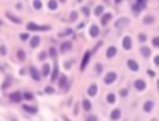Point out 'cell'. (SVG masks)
I'll use <instances>...</instances> for the list:
<instances>
[{
  "instance_id": "25",
  "label": "cell",
  "mask_w": 159,
  "mask_h": 121,
  "mask_svg": "<svg viewBox=\"0 0 159 121\" xmlns=\"http://www.w3.org/2000/svg\"><path fill=\"white\" fill-rule=\"evenodd\" d=\"M82 108H84V111H87V113H89L91 111V101H82Z\"/></svg>"
},
{
  "instance_id": "18",
  "label": "cell",
  "mask_w": 159,
  "mask_h": 121,
  "mask_svg": "<svg viewBox=\"0 0 159 121\" xmlns=\"http://www.w3.org/2000/svg\"><path fill=\"white\" fill-rule=\"evenodd\" d=\"M89 34L92 38H96L99 34V29H98V26H91V29H89Z\"/></svg>"
},
{
  "instance_id": "12",
  "label": "cell",
  "mask_w": 159,
  "mask_h": 121,
  "mask_svg": "<svg viewBox=\"0 0 159 121\" xmlns=\"http://www.w3.org/2000/svg\"><path fill=\"white\" fill-rule=\"evenodd\" d=\"M120 116H122V111H120V109H113V111H111V119L113 121L120 119Z\"/></svg>"
},
{
  "instance_id": "37",
  "label": "cell",
  "mask_w": 159,
  "mask_h": 121,
  "mask_svg": "<svg viewBox=\"0 0 159 121\" xmlns=\"http://www.w3.org/2000/svg\"><path fill=\"white\" fill-rule=\"evenodd\" d=\"M17 56H19L21 60H24V58H26V55H24V51H17Z\"/></svg>"
},
{
  "instance_id": "24",
  "label": "cell",
  "mask_w": 159,
  "mask_h": 121,
  "mask_svg": "<svg viewBox=\"0 0 159 121\" xmlns=\"http://www.w3.org/2000/svg\"><path fill=\"white\" fill-rule=\"evenodd\" d=\"M41 75H50V65L48 63H45V65H43V70H41Z\"/></svg>"
},
{
  "instance_id": "20",
  "label": "cell",
  "mask_w": 159,
  "mask_h": 121,
  "mask_svg": "<svg viewBox=\"0 0 159 121\" xmlns=\"http://www.w3.org/2000/svg\"><path fill=\"white\" fill-rule=\"evenodd\" d=\"M127 24H128V19H125V17H123V19H120L118 22H116V29L123 27V26H127Z\"/></svg>"
},
{
  "instance_id": "17",
  "label": "cell",
  "mask_w": 159,
  "mask_h": 121,
  "mask_svg": "<svg viewBox=\"0 0 159 121\" xmlns=\"http://www.w3.org/2000/svg\"><path fill=\"white\" fill-rule=\"evenodd\" d=\"M58 82H60V87H63V89H69V87H67V85H69V80H67V77L65 75H63V77H60V80H58Z\"/></svg>"
},
{
  "instance_id": "32",
  "label": "cell",
  "mask_w": 159,
  "mask_h": 121,
  "mask_svg": "<svg viewBox=\"0 0 159 121\" xmlns=\"http://www.w3.org/2000/svg\"><path fill=\"white\" fill-rule=\"evenodd\" d=\"M50 56H51V58H55V56H57V49H55V48H50Z\"/></svg>"
},
{
  "instance_id": "4",
  "label": "cell",
  "mask_w": 159,
  "mask_h": 121,
  "mask_svg": "<svg viewBox=\"0 0 159 121\" xmlns=\"http://www.w3.org/2000/svg\"><path fill=\"white\" fill-rule=\"evenodd\" d=\"M9 101H12V102L22 101V94H21V92H12L10 96H9Z\"/></svg>"
},
{
  "instance_id": "39",
  "label": "cell",
  "mask_w": 159,
  "mask_h": 121,
  "mask_svg": "<svg viewBox=\"0 0 159 121\" xmlns=\"http://www.w3.org/2000/svg\"><path fill=\"white\" fill-rule=\"evenodd\" d=\"M9 84H10V79H7V80L4 82V85H2V89H7V85H9Z\"/></svg>"
},
{
  "instance_id": "10",
  "label": "cell",
  "mask_w": 159,
  "mask_h": 121,
  "mask_svg": "<svg viewBox=\"0 0 159 121\" xmlns=\"http://www.w3.org/2000/svg\"><path fill=\"white\" fill-rule=\"evenodd\" d=\"M89 58H91V53H89V51H86V55H84V60H82V65H81V70H86Z\"/></svg>"
},
{
  "instance_id": "41",
  "label": "cell",
  "mask_w": 159,
  "mask_h": 121,
  "mask_svg": "<svg viewBox=\"0 0 159 121\" xmlns=\"http://www.w3.org/2000/svg\"><path fill=\"white\" fill-rule=\"evenodd\" d=\"M139 39H140V41H142V43H144V41L147 39V36H145V34H140V36H139Z\"/></svg>"
},
{
  "instance_id": "15",
  "label": "cell",
  "mask_w": 159,
  "mask_h": 121,
  "mask_svg": "<svg viewBox=\"0 0 159 121\" xmlns=\"http://www.w3.org/2000/svg\"><path fill=\"white\" fill-rule=\"evenodd\" d=\"M152 108H154V102H152V101H147L145 104H144V111H145V113H151Z\"/></svg>"
},
{
  "instance_id": "35",
  "label": "cell",
  "mask_w": 159,
  "mask_h": 121,
  "mask_svg": "<svg viewBox=\"0 0 159 121\" xmlns=\"http://www.w3.org/2000/svg\"><path fill=\"white\" fill-rule=\"evenodd\" d=\"M21 39H22V41H28V39H29V34H28V32H24V34H21Z\"/></svg>"
},
{
  "instance_id": "42",
  "label": "cell",
  "mask_w": 159,
  "mask_h": 121,
  "mask_svg": "<svg viewBox=\"0 0 159 121\" xmlns=\"http://www.w3.org/2000/svg\"><path fill=\"white\" fill-rule=\"evenodd\" d=\"M154 65H156V67H159V55L154 58Z\"/></svg>"
},
{
  "instance_id": "23",
  "label": "cell",
  "mask_w": 159,
  "mask_h": 121,
  "mask_svg": "<svg viewBox=\"0 0 159 121\" xmlns=\"http://www.w3.org/2000/svg\"><path fill=\"white\" fill-rule=\"evenodd\" d=\"M48 9H50V10H57V9H58V2H55V0L48 2Z\"/></svg>"
},
{
  "instance_id": "13",
  "label": "cell",
  "mask_w": 159,
  "mask_h": 121,
  "mask_svg": "<svg viewBox=\"0 0 159 121\" xmlns=\"http://www.w3.org/2000/svg\"><path fill=\"white\" fill-rule=\"evenodd\" d=\"M22 109H24L26 113H31V114H36L38 113V108H33V106H22Z\"/></svg>"
},
{
  "instance_id": "2",
  "label": "cell",
  "mask_w": 159,
  "mask_h": 121,
  "mask_svg": "<svg viewBox=\"0 0 159 121\" xmlns=\"http://www.w3.org/2000/svg\"><path fill=\"white\" fill-rule=\"evenodd\" d=\"M28 29L29 31H48V26H38V24H34V22H29L28 24Z\"/></svg>"
},
{
  "instance_id": "26",
  "label": "cell",
  "mask_w": 159,
  "mask_h": 121,
  "mask_svg": "<svg viewBox=\"0 0 159 121\" xmlns=\"http://www.w3.org/2000/svg\"><path fill=\"white\" fill-rule=\"evenodd\" d=\"M103 10H104V7H103V5H98V7L94 9V14H96V16H101V17H103Z\"/></svg>"
},
{
  "instance_id": "43",
  "label": "cell",
  "mask_w": 159,
  "mask_h": 121,
  "mask_svg": "<svg viewBox=\"0 0 159 121\" xmlns=\"http://www.w3.org/2000/svg\"><path fill=\"white\" fill-rule=\"evenodd\" d=\"M101 70H103V68H101V65H96V72L101 73Z\"/></svg>"
},
{
  "instance_id": "7",
  "label": "cell",
  "mask_w": 159,
  "mask_h": 121,
  "mask_svg": "<svg viewBox=\"0 0 159 121\" xmlns=\"http://www.w3.org/2000/svg\"><path fill=\"white\" fill-rule=\"evenodd\" d=\"M134 87H135L137 90H144V89L147 87V84H145L144 80H135V82H134Z\"/></svg>"
},
{
  "instance_id": "5",
  "label": "cell",
  "mask_w": 159,
  "mask_h": 121,
  "mask_svg": "<svg viewBox=\"0 0 159 121\" xmlns=\"http://www.w3.org/2000/svg\"><path fill=\"white\" fill-rule=\"evenodd\" d=\"M127 67H128L132 72H137V70H139V63H137L135 60H128L127 61Z\"/></svg>"
},
{
  "instance_id": "45",
  "label": "cell",
  "mask_w": 159,
  "mask_h": 121,
  "mask_svg": "<svg viewBox=\"0 0 159 121\" xmlns=\"http://www.w3.org/2000/svg\"><path fill=\"white\" fill-rule=\"evenodd\" d=\"M63 121H70V119H69V118H63Z\"/></svg>"
},
{
  "instance_id": "21",
  "label": "cell",
  "mask_w": 159,
  "mask_h": 121,
  "mask_svg": "<svg viewBox=\"0 0 159 121\" xmlns=\"http://www.w3.org/2000/svg\"><path fill=\"white\" fill-rule=\"evenodd\" d=\"M7 17H9V19H10V20H12V22H16V24H21V19H19V17H16V16H14V14L7 12Z\"/></svg>"
},
{
  "instance_id": "36",
  "label": "cell",
  "mask_w": 159,
  "mask_h": 121,
  "mask_svg": "<svg viewBox=\"0 0 159 121\" xmlns=\"http://www.w3.org/2000/svg\"><path fill=\"white\" fill-rule=\"evenodd\" d=\"M86 121H98V118H96V116H91V114H89V116L86 118Z\"/></svg>"
},
{
  "instance_id": "47",
  "label": "cell",
  "mask_w": 159,
  "mask_h": 121,
  "mask_svg": "<svg viewBox=\"0 0 159 121\" xmlns=\"http://www.w3.org/2000/svg\"><path fill=\"white\" fill-rule=\"evenodd\" d=\"M0 24H2V20H0Z\"/></svg>"
},
{
  "instance_id": "11",
  "label": "cell",
  "mask_w": 159,
  "mask_h": 121,
  "mask_svg": "<svg viewBox=\"0 0 159 121\" xmlns=\"http://www.w3.org/2000/svg\"><path fill=\"white\" fill-rule=\"evenodd\" d=\"M29 72H31V77H33V79H34V80H41V77H43V75H41V73L39 72H38V70L36 68H31V70H29Z\"/></svg>"
},
{
  "instance_id": "14",
  "label": "cell",
  "mask_w": 159,
  "mask_h": 121,
  "mask_svg": "<svg viewBox=\"0 0 159 121\" xmlns=\"http://www.w3.org/2000/svg\"><path fill=\"white\" fill-rule=\"evenodd\" d=\"M70 49H72V43H63V45L60 46L62 53H67V51H70Z\"/></svg>"
},
{
  "instance_id": "19",
  "label": "cell",
  "mask_w": 159,
  "mask_h": 121,
  "mask_svg": "<svg viewBox=\"0 0 159 121\" xmlns=\"http://www.w3.org/2000/svg\"><path fill=\"white\" fill-rule=\"evenodd\" d=\"M140 53H142V56H145V58H149V56H151V49L147 48V46H142Z\"/></svg>"
},
{
  "instance_id": "29",
  "label": "cell",
  "mask_w": 159,
  "mask_h": 121,
  "mask_svg": "<svg viewBox=\"0 0 159 121\" xmlns=\"http://www.w3.org/2000/svg\"><path fill=\"white\" fill-rule=\"evenodd\" d=\"M144 22H145V24H152V22H154V17H152V16H145Z\"/></svg>"
},
{
  "instance_id": "38",
  "label": "cell",
  "mask_w": 159,
  "mask_h": 121,
  "mask_svg": "<svg viewBox=\"0 0 159 121\" xmlns=\"http://www.w3.org/2000/svg\"><path fill=\"white\" fill-rule=\"evenodd\" d=\"M41 5H43L41 2H34V4H33V7H34V9H41Z\"/></svg>"
},
{
  "instance_id": "8",
  "label": "cell",
  "mask_w": 159,
  "mask_h": 121,
  "mask_svg": "<svg viewBox=\"0 0 159 121\" xmlns=\"http://www.w3.org/2000/svg\"><path fill=\"white\" fill-rule=\"evenodd\" d=\"M87 94H89L91 97H94L96 94H98V85H96V84H91L89 89H87Z\"/></svg>"
},
{
  "instance_id": "31",
  "label": "cell",
  "mask_w": 159,
  "mask_h": 121,
  "mask_svg": "<svg viewBox=\"0 0 159 121\" xmlns=\"http://www.w3.org/2000/svg\"><path fill=\"white\" fill-rule=\"evenodd\" d=\"M72 29H65V31H63V32H60V36H70V34H72Z\"/></svg>"
},
{
  "instance_id": "28",
  "label": "cell",
  "mask_w": 159,
  "mask_h": 121,
  "mask_svg": "<svg viewBox=\"0 0 159 121\" xmlns=\"http://www.w3.org/2000/svg\"><path fill=\"white\" fill-rule=\"evenodd\" d=\"M57 77H58V67H57V63H55V65H53V73H51V79L55 80Z\"/></svg>"
},
{
  "instance_id": "16",
  "label": "cell",
  "mask_w": 159,
  "mask_h": 121,
  "mask_svg": "<svg viewBox=\"0 0 159 121\" xmlns=\"http://www.w3.org/2000/svg\"><path fill=\"white\" fill-rule=\"evenodd\" d=\"M115 55H116V48H115V46H110L108 51H106V56H108V58H113Z\"/></svg>"
},
{
  "instance_id": "44",
  "label": "cell",
  "mask_w": 159,
  "mask_h": 121,
  "mask_svg": "<svg viewBox=\"0 0 159 121\" xmlns=\"http://www.w3.org/2000/svg\"><path fill=\"white\" fill-rule=\"evenodd\" d=\"M0 53H2V55H5V53H7V49H5V46H2V48H0Z\"/></svg>"
},
{
  "instance_id": "33",
  "label": "cell",
  "mask_w": 159,
  "mask_h": 121,
  "mask_svg": "<svg viewBox=\"0 0 159 121\" xmlns=\"http://www.w3.org/2000/svg\"><path fill=\"white\" fill-rule=\"evenodd\" d=\"M77 19V12H70V16H69V20H75Z\"/></svg>"
},
{
  "instance_id": "46",
  "label": "cell",
  "mask_w": 159,
  "mask_h": 121,
  "mask_svg": "<svg viewBox=\"0 0 159 121\" xmlns=\"http://www.w3.org/2000/svg\"><path fill=\"white\" fill-rule=\"evenodd\" d=\"M157 89H159V80H157Z\"/></svg>"
},
{
  "instance_id": "3",
  "label": "cell",
  "mask_w": 159,
  "mask_h": 121,
  "mask_svg": "<svg viewBox=\"0 0 159 121\" xmlns=\"http://www.w3.org/2000/svg\"><path fill=\"white\" fill-rule=\"evenodd\" d=\"M115 80H116V73H115V72H108V73L104 75V84H106V85L113 84Z\"/></svg>"
},
{
  "instance_id": "1",
  "label": "cell",
  "mask_w": 159,
  "mask_h": 121,
  "mask_svg": "<svg viewBox=\"0 0 159 121\" xmlns=\"http://www.w3.org/2000/svg\"><path fill=\"white\" fill-rule=\"evenodd\" d=\"M147 7V2L145 0H139V2H135V4H132V10L134 12H140L142 9Z\"/></svg>"
},
{
  "instance_id": "34",
  "label": "cell",
  "mask_w": 159,
  "mask_h": 121,
  "mask_svg": "<svg viewBox=\"0 0 159 121\" xmlns=\"http://www.w3.org/2000/svg\"><path fill=\"white\" fill-rule=\"evenodd\" d=\"M22 99H33V94H29V92L22 94Z\"/></svg>"
},
{
  "instance_id": "27",
  "label": "cell",
  "mask_w": 159,
  "mask_h": 121,
  "mask_svg": "<svg viewBox=\"0 0 159 121\" xmlns=\"http://www.w3.org/2000/svg\"><path fill=\"white\" fill-rule=\"evenodd\" d=\"M115 99H116V96H115V94H108V96H106V102H110V104H113Z\"/></svg>"
},
{
  "instance_id": "6",
  "label": "cell",
  "mask_w": 159,
  "mask_h": 121,
  "mask_svg": "<svg viewBox=\"0 0 159 121\" xmlns=\"http://www.w3.org/2000/svg\"><path fill=\"white\" fill-rule=\"evenodd\" d=\"M122 45H123V48H125V49H132V38L130 36H125Z\"/></svg>"
},
{
  "instance_id": "30",
  "label": "cell",
  "mask_w": 159,
  "mask_h": 121,
  "mask_svg": "<svg viewBox=\"0 0 159 121\" xmlns=\"http://www.w3.org/2000/svg\"><path fill=\"white\" fill-rule=\"evenodd\" d=\"M152 46H154V48H159V36H156L154 39H152Z\"/></svg>"
},
{
  "instance_id": "9",
  "label": "cell",
  "mask_w": 159,
  "mask_h": 121,
  "mask_svg": "<svg viewBox=\"0 0 159 121\" xmlns=\"http://www.w3.org/2000/svg\"><path fill=\"white\" fill-rule=\"evenodd\" d=\"M111 19H113V16H111V14H110V12H106V14H104V16H103V17H101V24H103V26H106V24H108V22H110V20H111Z\"/></svg>"
},
{
  "instance_id": "22",
  "label": "cell",
  "mask_w": 159,
  "mask_h": 121,
  "mask_svg": "<svg viewBox=\"0 0 159 121\" xmlns=\"http://www.w3.org/2000/svg\"><path fill=\"white\" fill-rule=\"evenodd\" d=\"M29 43H31V46H33V48H36V46L39 45V38H38V36L31 38V39H29Z\"/></svg>"
},
{
  "instance_id": "40",
  "label": "cell",
  "mask_w": 159,
  "mask_h": 121,
  "mask_svg": "<svg viewBox=\"0 0 159 121\" xmlns=\"http://www.w3.org/2000/svg\"><path fill=\"white\" fill-rule=\"evenodd\" d=\"M45 92H46V94H53V87H46Z\"/></svg>"
}]
</instances>
